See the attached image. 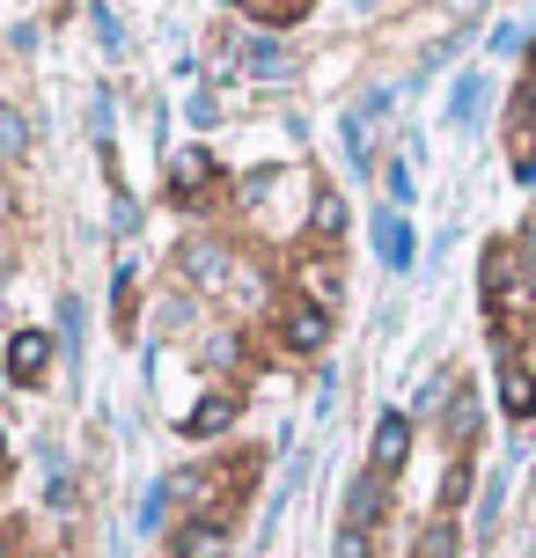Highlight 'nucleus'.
Listing matches in <instances>:
<instances>
[{
  "instance_id": "nucleus-1",
  "label": "nucleus",
  "mask_w": 536,
  "mask_h": 558,
  "mask_svg": "<svg viewBox=\"0 0 536 558\" xmlns=\"http://www.w3.org/2000/svg\"><path fill=\"white\" fill-rule=\"evenodd\" d=\"M280 338H287V353H316L331 338V302H287Z\"/></svg>"
},
{
  "instance_id": "nucleus-2",
  "label": "nucleus",
  "mask_w": 536,
  "mask_h": 558,
  "mask_svg": "<svg viewBox=\"0 0 536 558\" xmlns=\"http://www.w3.org/2000/svg\"><path fill=\"white\" fill-rule=\"evenodd\" d=\"M375 257H382L390 272H412V257H419V235H412V221H404L397 206L375 214Z\"/></svg>"
},
{
  "instance_id": "nucleus-3",
  "label": "nucleus",
  "mask_w": 536,
  "mask_h": 558,
  "mask_svg": "<svg viewBox=\"0 0 536 558\" xmlns=\"http://www.w3.org/2000/svg\"><path fill=\"white\" fill-rule=\"evenodd\" d=\"M404 456H412V418H404V412H382V418H375V456H367V471L390 485V471L404 463Z\"/></svg>"
},
{
  "instance_id": "nucleus-4",
  "label": "nucleus",
  "mask_w": 536,
  "mask_h": 558,
  "mask_svg": "<svg viewBox=\"0 0 536 558\" xmlns=\"http://www.w3.org/2000/svg\"><path fill=\"white\" fill-rule=\"evenodd\" d=\"M382 477L375 471H361L353 477V493H345V522H339V536H375V514H382Z\"/></svg>"
},
{
  "instance_id": "nucleus-5",
  "label": "nucleus",
  "mask_w": 536,
  "mask_h": 558,
  "mask_svg": "<svg viewBox=\"0 0 536 558\" xmlns=\"http://www.w3.org/2000/svg\"><path fill=\"white\" fill-rule=\"evenodd\" d=\"M184 272L206 287V294H228V279H235V265H228L221 243H184Z\"/></svg>"
},
{
  "instance_id": "nucleus-6",
  "label": "nucleus",
  "mask_w": 536,
  "mask_h": 558,
  "mask_svg": "<svg viewBox=\"0 0 536 558\" xmlns=\"http://www.w3.org/2000/svg\"><path fill=\"white\" fill-rule=\"evenodd\" d=\"M243 66H251L257 82H287V74H294V59H287L280 37H251V45H243Z\"/></svg>"
},
{
  "instance_id": "nucleus-7",
  "label": "nucleus",
  "mask_w": 536,
  "mask_h": 558,
  "mask_svg": "<svg viewBox=\"0 0 536 558\" xmlns=\"http://www.w3.org/2000/svg\"><path fill=\"white\" fill-rule=\"evenodd\" d=\"M45 361H52V338H45V331H15V338H8V367H15L23 383H37Z\"/></svg>"
},
{
  "instance_id": "nucleus-8",
  "label": "nucleus",
  "mask_w": 536,
  "mask_h": 558,
  "mask_svg": "<svg viewBox=\"0 0 536 558\" xmlns=\"http://www.w3.org/2000/svg\"><path fill=\"white\" fill-rule=\"evenodd\" d=\"M500 404H508L514 418H529V412H536V367H522V361L500 367Z\"/></svg>"
},
{
  "instance_id": "nucleus-9",
  "label": "nucleus",
  "mask_w": 536,
  "mask_h": 558,
  "mask_svg": "<svg viewBox=\"0 0 536 558\" xmlns=\"http://www.w3.org/2000/svg\"><path fill=\"white\" fill-rule=\"evenodd\" d=\"M478 111H485V74H463L449 88V125H478Z\"/></svg>"
},
{
  "instance_id": "nucleus-10",
  "label": "nucleus",
  "mask_w": 536,
  "mask_h": 558,
  "mask_svg": "<svg viewBox=\"0 0 536 558\" xmlns=\"http://www.w3.org/2000/svg\"><path fill=\"white\" fill-rule=\"evenodd\" d=\"M339 228H345V198H339V192H316L309 235H316V243H331V235H339Z\"/></svg>"
},
{
  "instance_id": "nucleus-11",
  "label": "nucleus",
  "mask_w": 536,
  "mask_h": 558,
  "mask_svg": "<svg viewBox=\"0 0 536 558\" xmlns=\"http://www.w3.org/2000/svg\"><path fill=\"white\" fill-rule=\"evenodd\" d=\"M0 155H8V162H23V155H29V125H23L15 104H0Z\"/></svg>"
},
{
  "instance_id": "nucleus-12",
  "label": "nucleus",
  "mask_w": 536,
  "mask_h": 558,
  "mask_svg": "<svg viewBox=\"0 0 536 558\" xmlns=\"http://www.w3.org/2000/svg\"><path fill=\"white\" fill-rule=\"evenodd\" d=\"M508 279H514V251H508V243H492V251H485V294L500 302V294H508Z\"/></svg>"
},
{
  "instance_id": "nucleus-13",
  "label": "nucleus",
  "mask_w": 536,
  "mask_h": 558,
  "mask_svg": "<svg viewBox=\"0 0 536 558\" xmlns=\"http://www.w3.org/2000/svg\"><path fill=\"white\" fill-rule=\"evenodd\" d=\"M228 418H235V404H221V397H206V404H198V412L184 418V426H192V434H221Z\"/></svg>"
},
{
  "instance_id": "nucleus-14",
  "label": "nucleus",
  "mask_w": 536,
  "mask_h": 558,
  "mask_svg": "<svg viewBox=\"0 0 536 558\" xmlns=\"http://www.w3.org/2000/svg\"><path fill=\"white\" fill-rule=\"evenodd\" d=\"M162 507H170V477H162V485H147V500H141V530H162Z\"/></svg>"
},
{
  "instance_id": "nucleus-15",
  "label": "nucleus",
  "mask_w": 536,
  "mask_h": 558,
  "mask_svg": "<svg viewBox=\"0 0 536 558\" xmlns=\"http://www.w3.org/2000/svg\"><path fill=\"white\" fill-rule=\"evenodd\" d=\"M170 169H176V177H192V184H206V177H214V169H206V155H198V147H176V155H170Z\"/></svg>"
},
{
  "instance_id": "nucleus-16",
  "label": "nucleus",
  "mask_w": 536,
  "mask_h": 558,
  "mask_svg": "<svg viewBox=\"0 0 536 558\" xmlns=\"http://www.w3.org/2000/svg\"><path fill=\"white\" fill-rule=\"evenodd\" d=\"M471 426H478V404H471V390H463L449 404V434H463V441H471Z\"/></svg>"
},
{
  "instance_id": "nucleus-17",
  "label": "nucleus",
  "mask_w": 536,
  "mask_h": 558,
  "mask_svg": "<svg viewBox=\"0 0 536 558\" xmlns=\"http://www.w3.org/2000/svg\"><path fill=\"white\" fill-rule=\"evenodd\" d=\"M214 551H221V530H214V522H198L192 544H184V558H214Z\"/></svg>"
},
{
  "instance_id": "nucleus-18",
  "label": "nucleus",
  "mask_w": 536,
  "mask_h": 558,
  "mask_svg": "<svg viewBox=\"0 0 536 558\" xmlns=\"http://www.w3.org/2000/svg\"><path fill=\"white\" fill-rule=\"evenodd\" d=\"M96 37H103V45H111V52H125V23H118L111 8H96Z\"/></svg>"
},
{
  "instance_id": "nucleus-19",
  "label": "nucleus",
  "mask_w": 536,
  "mask_h": 558,
  "mask_svg": "<svg viewBox=\"0 0 536 558\" xmlns=\"http://www.w3.org/2000/svg\"><path fill=\"white\" fill-rule=\"evenodd\" d=\"M45 500H52V507H74V485H66V463H52V477H45Z\"/></svg>"
},
{
  "instance_id": "nucleus-20",
  "label": "nucleus",
  "mask_w": 536,
  "mask_h": 558,
  "mask_svg": "<svg viewBox=\"0 0 536 558\" xmlns=\"http://www.w3.org/2000/svg\"><path fill=\"white\" fill-rule=\"evenodd\" d=\"M88 133H111V96H103V88L88 96Z\"/></svg>"
},
{
  "instance_id": "nucleus-21",
  "label": "nucleus",
  "mask_w": 536,
  "mask_h": 558,
  "mask_svg": "<svg viewBox=\"0 0 536 558\" xmlns=\"http://www.w3.org/2000/svg\"><path fill=\"white\" fill-rule=\"evenodd\" d=\"M382 184H390V198H404V206H412V162H390V177H382Z\"/></svg>"
},
{
  "instance_id": "nucleus-22",
  "label": "nucleus",
  "mask_w": 536,
  "mask_h": 558,
  "mask_svg": "<svg viewBox=\"0 0 536 558\" xmlns=\"http://www.w3.org/2000/svg\"><path fill=\"white\" fill-rule=\"evenodd\" d=\"M529 257H536V228H529Z\"/></svg>"
},
{
  "instance_id": "nucleus-23",
  "label": "nucleus",
  "mask_w": 536,
  "mask_h": 558,
  "mask_svg": "<svg viewBox=\"0 0 536 558\" xmlns=\"http://www.w3.org/2000/svg\"><path fill=\"white\" fill-rule=\"evenodd\" d=\"M0 558H8V544H0Z\"/></svg>"
}]
</instances>
